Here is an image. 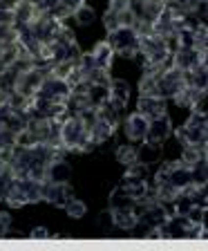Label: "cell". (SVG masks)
Here are the masks:
<instances>
[{
  "label": "cell",
  "mask_w": 208,
  "mask_h": 251,
  "mask_svg": "<svg viewBox=\"0 0 208 251\" xmlns=\"http://www.w3.org/2000/svg\"><path fill=\"white\" fill-rule=\"evenodd\" d=\"M137 112L141 117H146L148 121L157 119V117H163L166 115V99H162V97H139Z\"/></svg>",
  "instance_id": "cell-12"
},
{
  "label": "cell",
  "mask_w": 208,
  "mask_h": 251,
  "mask_svg": "<svg viewBox=\"0 0 208 251\" xmlns=\"http://www.w3.org/2000/svg\"><path fill=\"white\" fill-rule=\"evenodd\" d=\"M184 85H186V72H182L179 68H175L172 63L159 72L157 88H159V97H162V99H172Z\"/></svg>",
  "instance_id": "cell-7"
},
{
  "label": "cell",
  "mask_w": 208,
  "mask_h": 251,
  "mask_svg": "<svg viewBox=\"0 0 208 251\" xmlns=\"http://www.w3.org/2000/svg\"><path fill=\"white\" fill-rule=\"evenodd\" d=\"M5 200L11 209L38 202V200H43V182L29 177H14L5 191Z\"/></svg>",
  "instance_id": "cell-3"
},
{
  "label": "cell",
  "mask_w": 208,
  "mask_h": 251,
  "mask_svg": "<svg viewBox=\"0 0 208 251\" xmlns=\"http://www.w3.org/2000/svg\"><path fill=\"white\" fill-rule=\"evenodd\" d=\"M29 238H34V240H36V238H43V240H45V238H52V233H49L45 226H36V229L29 233Z\"/></svg>",
  "instance_id": "cell-27"
},
{
  "label": "cell",
  "mask_w": 208,
  "mask_h": 251,
  "mask_svg": "<svg viewBox=\"0 0 208 251\" xmlns=\"http://www.w3.org/2000/svg\"><path fill=\"white\" fill-rule=\"evenodd\" d=\"M119 186L123 188L125 193L130 195V198H135L137 202L146 198V193L150 191V186H148V179H146V177H139V175H130V173H125Z\"/></svg>",
  "instance_id": "cell-14"
},
{
  "label": "cell",
  "mask_w": 208,
  "mask_h": 251,
  "mask_svg": "<svg viewBox=\"0 0 208 251\" xmlns=\"http://www.w3.org/2000/svg\"><path fill=\"white\" fill-rule=\"evenodd\" d=\"M11 226V215L5 213V211H0V235H5V231Z\"/></svg>",
  "instance_id": "cell-26"
},
{
  "label": "cell",
  "mask_w": 208,
  "mask_h": 251,
  "mask_svg": "<svg viewBox=\"0 0 208 251\" xmlns=\"http://www.w3.org/2000/svg\"><path fill=\"white\" fill-rule=\"evenodd\" d=\"M116 162H121L123 166H132L137 162V146L132 144H123L116 148Z\"/></svg>",
  "instance_id": "cell-21"
},
{
  "label": "cell",
  "mask_w": 208,
  "mask_h": 251,
  "mask_svg": "<svg viewBox=\"0 0 208 251\" xmlns=\"http://www.w3.org/2000/svg\"><path fill=\"white\" fill-rule=\"evenodd\" d=\"M206 115H197L193 112L190 119L175 130L177 139L182 141V146H206Z\"/></svg>",
  "instance_id": "cell-5"
},
{
  "label": "cell",
  "mask_w": 208,
  "mask_h": 251,
  "mask_svg": "<svg viewBox=\"0 0 208 251\" xmlns=\"http://www.w3.org/2000/svg\"><path fill=\"white\" fill-rule=\"evenodd\" d=\"M63 209H65V213H68L69 218H76V220L83 218V215L88 213V206H85V202H81V200H76V198L69 200V202L65 204Z\"/></svg>",
  "instance_id": "cell-23"
},
{
  "label": "cell",
  "mask_w": 208,
  "mask_h": 251,
  "mask_svg": "<svg viewBox=\"0 0 208 251\" xmlns=\"http://www.w3.org/2000/svg\"><path fill=\"white\" fill-rule=\"evenodd\" d=\"M61 144L68 152H88L94 148L88 126L76 115H68L61 121Z\"/></svg>",
  "instance_id": "cell-1"
},
{
  "label": "cell",
  "mask_w": 208,
  "mask_h": 251,
  "mask_svg": "<svg viewBox=\"0 0 208 251\" xmlns=\"http://www.w3.org/2000/svg\"><path fill=\"white\" fill-rule=\"evenodd\" d=\"M69 85L58 76H45V81L41 83V88L34 92V97L41 101H49V103H68L69 99Z\"/></svg>",
  "instance_id": "cell-6"
},
{
  "label": "cell",
  "mask_w": 208,
  "mask_h": 251,
  "mask_svg": "<svg viewBox=\"0 0 208 251\" xmlns=\"http://www.w3.org/2000/svg\"><path fill=\"white\" fill-rule=\"evenodd\" d=\"M170 135H172V124H170V119H168L166 115L148 121L146 141H150V144H163Z\"/></svg>",
  "instance_id": "cell-9"
},
{
  "label": "cell",
  "mask_w": 208,
  "mask_h": 251,
  "mask_svg": "<svg viewBox=\"0 0 208 251\" xmlns=\"http://www.w3.org/2000/svg\"><path fill=\"white\" fill-rule=\"evenodd\" d=\"M163 5H166V0H132V14L135 18L155 23V18L162 14Z\"/></svg>",
  "instance_id": "cell-10"
},
{
  "label": "cell",
  "mask_w": 208,
  "mask_h": 251,
  "mask_svg": "<svg viewBox=\"0 0 208 251\" xmlns=\"http://www.w3.org/2000/svg\"><path fill=\"white\" fill-rule=\"evenodd\" d=\"M72 18H74V23H76L78 27H88L90 23L94 21V9H92V7H88V5L83 2V5H81V7H78V9L72 14Z\"/></svg>",
  "instance_id": "cell-22"
},
{
  "label": "cell",
  "mask_w": 208,
  "mask_h": 251,
  "mask_svg": "<svg viewBox=\"0 0 208 251\" xmlns=\"http://www.w3.org/2000/svg\"><path fill=\"white\" fill-rule=\"evenodd\" d=\"M69 177H72V166H69L63 157H56L52 162L47 164L45 171V182L52 184H69Z\"/></svg>",
  "instance_id": "cell-11"
},
{
  "label": "cell",
  "mask_w": 208,
  "mask_h": 251,
  "mask_svg": "<svg viewBox=\"0 0 208 251\" xmlns=\"http://www.w3.org/2000/svg\"><path fill=\"white\" fill-rule=\"evenodd\" d=\"M92 58H94V65H96L99 70H105V72H110V68H112V61H115V50L110 47L108 41H101V43H96V47H94Z\"/></svg>",
  "instance_id": "cell-17"
},
{
  "label": "cell",
  "mask_w": 208,
  "mask_h": 251,
  "mask_svg": "<svg viewBox=\"0 0 208 251\" xmlns=\"http://www.w3.org/2000/svg\"><path fill=\"white\" fill-rule=\"evenodd\" d=\"M130 206H137V200L130 198L121 186H116L110 195V209H130Z\"/></svg>",
  "instance_id": "cell-20"
},
{
  "label": "cell",
  "mask_w": 208,
  "mask_h": 251,
  "mask_svg": "<svg viewBox=\"0 0 208 251\" xmlns=\"http://www.w3.org/2000/svg\"><path fill=\"white\" fill-rule=\"evenodd\" d=\"M110 101L119 108H125L130 101V85L123 78H112L110 81Z\"/></svg>",
  "instance_id": "cell-18"
},
{
  "label": "cell",
  "mask_w": 208,
  "mask_h": 251,
  "mask_svg": "<svg viewBox=\"0 0 208 251\" xmlns=\"http://www.w3.org/2000/svg\"><path fill=\"white\" fill-rule=\"evenodd\" d=\"M108 43L115 54L123 58H135L139 54V34L132 27H119L115 31H108Z\"/></svg>",
  "instance_id": "cell-4"
},
{
  "label": "cell",
  "mask_w": 208,
  "mask_h": 251,
  "mask_svg": "<svg viewBox=\"0 0 208 251\" xmlns=\"http://www.w3.org/2000/svg\"><path fill=\"white\" fill-rule=\"evenodd\" d=\"M137 162L146 164V166L162 162V144H150L143 139V144L137 146Z\"/></svg>",
  "instance_id": "cell-19"
},
{
  "label": "cell",
  "mask_w": 208,
  "mask_h": 251,
  "mask_svg": "<svg viewBox=\"0 0 208 251\" xmlns=\"http://www.w3.org/2000/svg\"><path fill=\"white\" fill-rule=\"evenodd\" d=\"M130 7H132V0H110L108 9L116 11V14H123V11H128Z\"/></svg>",
  "instance_id": "cell-25"
},
{
  "label": "cell",
  "mask_w": 208,
  "mask_h": 251,
  "mask_svg": "<svg viewBox=\"0 0 208 251\" xmlns=\"http://www.w3.org/2000/svg\"><path fill=\"white\" fill-rule=\"evenodd\" d=\"M123 130H125L128 141H132V144H135V141H143L146 139V132H148V119L141 117L139 112H135V115H130L125 119Z\"/></svg>",
  "instance_id": "cell-15"
},
{
  "label": "cell",
  "mask_w": 208,
  "mask_h": 251,
  "mask_svg": "<svg viewBox=\"0 0 208 251\" xmlns=\"http://www.w3.org/2000/svg\"><path fill=\"white\" fill-rule=\"evenodd\" d=\"M72 198H74V191L69 188V184L43 182V200H47V202L58 206V209H63Z\"/></svg>",
  "instance_id": "cell-8"
},
{
  "label": "cell",
  "mask_w": 208,
  "mask_h": 251,
  "mask_svg": "<svg viewBox=\"0 0 208 251\" xmlns=\"http://www.w3.org/2000/svg\"><path fill=\"white\" fill-rule=\"evenodd\" d=\"M202 61H206V52H197V50H175V52H172V58H170L172 65L179 68L182 72L193 70L195 65Z\"/></svg>",
  "instance_id": "cell-13"
},
{
  "label": "cell",
  "mask_w": 208,
  "mask_h": 251,
  "mask_svg": "<svg viewBox=\"0 0 208 251\" xmlns=\"http://www.w3.org/2000/svg\"><path fill=\"white\" fill-rule=\"evenodd\" d=\"M139 54L143 56V68H152V70L168 68L172 58L168 41L157 36L155 31L146 34V36H139Z\"/></svg>",
  "instance_id": "cell-2"
},
{
  "label": "cell",
  "mask_w": 208,
  "mask_h": 251,
  "mask_svg": "<svg viewBox=\"0 0 208 251\" xmlns=\"http://www.w3.org/2000/svg\"><path fill=\"white\" fill-rule=\"evenodd\" d=\"M99 229L103 233H110V229H115V220H112V211H103L99 215Z\"/></svg>",
  "instance_id": "cell-24"
},
{
  "label": "cell",
  "mask_w": 208,
  "mask_h": 251,
  "mask_svg": "<svg viewBox=\"0 0 208 251\" xmlns=\"http://www.w3.org/2000/svg\"><path fill=\"white\" fill-rule=\"evenodd\" d=\"M199 2H206V0H199Z\"/></svg>",
  "instance_id": "cell-29"
},
{
  "label": "cell",
  "mask_w": 208,
  "mask_h": 251,
  "mask_svg": "<svg viewBox=\"0 0 208 251\" xmlns=\"http://www.w3.org/2000/svg\"><path fill=\"white\" fill-rule=\"evenodd\" d=\"M112 211V220H115V226L121 231H130L139 226V211L137 206L130 209H110Z\"/></svg>",
  "instance_id": "cell-16"
},
{
  "label": "cell",
  "mask_w": 208,
  "mask_h": 251,
  "mask_svg": "<svg viewBox=\"0 0 208 251\" xmlns=\"http://www.w3.org/2000/svg\"><path fill=\"white\" fill-rule=\"evenodd\" d=\"M29 2H34V5H41V0H29Z\"/></svg>",
  "instance_id": "cell-28"
}]
</instances>
